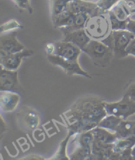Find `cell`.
<instances>
[{"label":"cell","mask_w":135,"mask_h":160,"mask_svg":"<svg viewBox=\"0 0 135 160\" xmlns=\"http://www.w3.org/2000/svg\"><path fill=\"white\" fill-rule=\"evenodd\" d=\"M69 111L90 117L99 122L108 115L103 106V100L96 97H86L78 100Z\"/></svg>","instance_id":"1"},{"label":"cell","mask_w":135,"mask_h":160,"mask_svg":"<svg viewBox=\"0 0 135 160\" xmlns=\"http://www.w3.org/2000/svg\"><path fill=\"white\" fill-rule=\"evenodd\" d=\"M84 30L91 39L102 40L112 31L107 13L98 11L91 15L86 22Z\"/></svg>","instance_id":"2"},{"label":"cell","mask_w":135,"mask_h":160,"mask_svg":"<svg viewBox=\"0 0 135 160\" xmlns=\"http://www.w3.org/2000/svg\"><path fill=\"white\" fill-rule=\"evenodd\" d=\"M135 35L127 30H112L108 36L102 41L110 48L118 58H123L127 56L126 49Z\"/></svg>","instance_id":"3"},{"label":"cell","mask_w":135,"mask_h":160,"mask_svg":"<svg viewBox=\"0 0 135 160\" xmlns=\"http://www.w3.org/2000/svg\"><path fill=\"white\" fill-rule=\"evenodd\" d=\"M83 52L87 53L95 65L100 67H107L114 56V52L101 40L92 39L84 48Z\"/></svg>","instance_id":"4"},{"label":"cell","mask_w":135,"mask_h":160,"mask_svg":"<svg viewBox=\"0 0 135 160\" xmlns=\"http://www.w3.org/2000/svg\"><path fill=\"white\" fill-rule=\"evenodd\" d=\"M72 152L71 153L70 159L75 160L90 159L92 153V146L94 140L92 130L81 134L74 135Z\"/></svg>","instance_id":"5"},{"label":"cell","mask_w":135,"mask_h":160,"mask_svg":"<svg viewBox=\"0 0 135 160\" xmlns=\"http://www.w3.org/2000/svg\"><path fill=\"white\" fill-rule=\"evenodd\" d=\"M103 106L108 115H113L123 120H127L130 116L135 114V101L126 94L118 102L103 101Z\"/></svg>","instance_id":"6"},{"label":"cell","mask_w":135,"mask_h":160,"mask_svg":"<svg viewBox=\"0 0 135 160\" xmlns=\"http://www.w3.org/2000/svg\"><path fill=\"white\" fill-rule=\"evenodd\" d=\"M17 31L2 33L0 36V58L24 50L26 48L17 38Z\"/></svg>","instance_id":"7"},{"label":"cell","mask_w":135,"mask_h":160,"mask_svg":"<svg viewBox=\"0 0 135 160\" xmlns=\"http://www.w3.org/2000/svg\"><path fill=\"white\" fill-rule=\"evenodd\" d=\"M47 57L52 64L60 67L69 75H81L87 78H91L89 74L82 69L78 61H70L53 54H48Z\"/></svg>","instance_id":"8"},{"label":"cell","mask_w":135,"mask_h":160,"mask_svg":"<svg viewBox=\"0 0 135 160\" xmlns=\"http://www.w3.org/2000/svg\"><path fill=\"white\" fill-rule=\"evenodd\" d=\"M53 55L70 61H78L79 56L82 52L81 48L70 42L61 40L55 42Z\"/></svg>","instance_id":"9"},{"label":"cell","mask_w":135,"mask_h":160,"mask_svg":"<svg viewBox=\"0 0 135 160\" xmlns=\"http://www.w3.org/2000/svg\"><path fill=\"white\" fill-rule=\"evenodd\" d=\"M33 54V50L24 49L22 51L11 53L3 58H0L1 65L6 69L17 71L21 65L22 59L31 56Z\"/></svg>","instance_id":"10"},{"label":"cell","mask_w":135,"mask_h":160,"mask_svg":"<svg viewBox=\"0 0 135 160\" xmlns=\"http://www.w3.org/2000/svg\"><path fill=\"white\" fill-rule=\"evenodd\" d=\"M61 32L63 35V40L72 43L81 48L82 52L92 40L86 32L84 28L75 30H63Z\"/></svg>","instance_id":"11"},{"label":"cell","mask_w":135,"mask_h":160,"mask_svg":"<svg viewBox=\"0 0 135 160\" xmlns=\"http://www.w3.org/2000/svg\"><path fill=\"white\" fill-rule=\"evenodd\" d=\"M17 71L4 69L2 67L0 73V90L15 92L19 87Z\"/></svg>","instance_id":"12"},{"label":"cell","mask_w":135,"mask_h":160,"mask_svg":"<svg viewBox=\"0 0 135 160\" xmlns=\"http://www.w3.org/2000/svg\"><path fill=\"white\" fill-rule=\"evenodd\" d=\"M20 103V96L15 92L1 91L0 106L2 112L8 113L15 111Z\"/></svg>","instance_id":"13"},{"label":"cell","mask_w":135,"mask_h":160,"mask_svg":"<svg viewBox=\"0 0 135 160\" xmlns=\"http://www.w3.org/2000/svg\"><path fill=\"white\" fill-rule=\"evenodd\" d=\"M21 123L30 131L37 128L40 122V117L37 112L30 108H24L18 114Z\"/></svg>","instance_id":"14"},{"label":"cell","mask_w":135,"mask_h":160,"mask_svg":"<svg viewBox=\"0 0 135 160\" xmlns=\"http://www.w3.org/2000/svg\"><path fill=\"white\" fill-rule=\"evenodd\" d=\"M113 146L114 144H106L94 139L90 159H111L113 154Z\"/></svg>","instance_id":"15"},{"label":"cell","mask_w":135,"mask_h":160,"mask_svg":"<svg viewBox=\"0 0 135 160\" xmlns=\"http://www.w3.org/2000/svg\"><path fill=\"white\" fill-rule=\"evenodd\" d=\"M67 8L74 14L86 12L90 15H92L98 13V11H101L96 3L84 1V0H74L69 3Z\"/></svg>","instance_id":"16"},{"label":"cell","mask_w":135,"mask_h":160,"mask_svg":"<svg viewBox=\"0 0 135 160\" xmlns=\"http://www.w3.org/2000/svg\"><path fill=\"white\" fill-rule=\"evenodd\" d=\"M75 16V14L67 8L62 13L52 17L53 25L59 30L69 28L74 24Z\"/></svg>","instance_id":"17"},{"label":"cell","mask_w":135,"mask_h":160,"mask_svg":"<svg viewBox=\"0 0 135 160\" xmlns=\"http://www.w3.org/2000/svg\"><path fill=\"white\" fill-rule=\"evenodd\" d=\"M135 146V136L132 135L127 138H118L113 146V154L111 159H119V155L124 152L132 150Z\"/></svg>","instance_id":"18"},{"label":"cell","mask_w":135,"mask_h":160,"mask_svg":"<svg viewBox=\"0 0 135 160\" xmlns=\"http://www.w3.org/2000/svg\"><path fill=\"white\" fill-rule=\"evenodd\" d=\"M94 139L106 144H114L118 140L114 132L100 127H96L92 130Z\"/></svg>","instance_id":"19"},{"label":"cell","mask_w":135,"mask_h":160,"mask_svg":"<svg viewBox=\"0 0 135 160\" xmlns=\"http://www.w3.org/2000/svg\"><path fill=\"white\" fill-rule=\"evenodd\" d=\"M135 127V121L122 120L117 127L115 133L118 138H127L133 135V130Z\"/></svg>","instance_id":"20"},{"label":"cell","mask_w":135,"mask_h":160,"mask_svg":"<svg viewBox=\"0 0 135 160\" xmlns=\"http://www.w3.org/2000/svg\"><path fill=\"white\" fill-rule=\"evenodd\" d=\"M122 120L123 119L115 115H107L105 118L101 120L98 127L108 129V130L115 132L117 127Z\"/></svg>","instance_id":"21"},{"label":"cell","mask_w":135,"mask_h":160,"mask_svg":"<svg viewBox=\"0 0 135 160\" xmlns=\"http://www.w3.org/2000/svg\"><path fill=\"white\" fill-rule=\"evenodd\" d=\"M91 15L86 12H83V13H79L77 14H75V21L73 25L66 29H62L60 30L61 31H63V30H79V29H83L84 28L85 24L87 21H88V18Z\"/></svg>","instance_id":"22"},{"label":"cell","mask_w":135,"mask_h":160,"mask_svg":"<svg viewBox=\"0 0 135 160\" xmlns=\"http://www.w3.org/2000/svg\"><path fill=\"white\" fill-rule=\"evenodd\" d=\"M107 15L110 22V25H111L112 30H126L128 19L127 21H121L116 17L112 9L107 12Z\"/></svg>","instance_id":"23"},{"label":"cell","mask_w":135,"mask_h":160,"mask_svg":"<svg viewBox=\"0 0 135 160\" xmlns=\"http://www.w3.org/2000/svg\"><path fill=\"white\" fill-rule=\"evenodd\" d=\"M112 10L116 17L121 21H127L128 18H131L129 12L128 11L127 9L126 8L122 0H120L112 9Z\"/></svg>","instance_id":"24"},{"label":"cell","mask_w":135,"mask_h":160,"mask_svg":"<svg viewBox=\"0 0 135 160\" xmlns=\"http://www.w3.org/2000/svg\"><path fill=\"white\" fill-rule=\"evenodd\" d=\"M72 136V134L69 132L67 137L61 142L58 152L56 153L52 159H71L70 157H68L67 155V146L68 145L69 139Z\"/></svg>","instance_id":"25"},{"label":"cell","mask_w":135,"mask_h":160,"mask_svg":"<svg viewBox=\"0 0 135 160\" xmlns=\"http://www.w3.org/2000/svg\"><path fill=\"white\" fill-rule=\"evenodd\" d=\"M22 28V26L16 19H10L3 22L0 27V32L5 33L11 31H15Z\"/></svg>","instance_id":"26"},{"label":"cell","mask_w":135,"mask_h":160,"mask_svg":"<svg viewBox=\"0 0 135 160\" xmlns=\"http://www.w3.org/2000/svg\"><path fill=\"white\" fill-rule=\"evenodd\" d=\"M52 16L54 17L66 10L68 7V3L61 0H51Z\"/></svg>","instance_id":"27"},{"label":"cell","mask_w":135,"mask_h":160,"mask_svg":"<svg viewBox=\"0 0 135 160\" xmlns=\"http://www.w3.org/2000/svg\"><path fill=\"white\" fill-rule=\"evenodd\" d=\"M120 0H98L96 2L98 8L103 13L111 10Z\"/></svg>","instance_id":"28"},{"label":"cell","mask_w":135,"mask_h":160,"mask_svg":"<svg viewBox=\"0 0 135 160\" xmlns=\"http://www.w3.org/2000/svg\"><path fill=\"white\" fill-rule=\"evenodd\" d=\"M18 8L22 10L27 11L29 13H33V9L31 5V0H12Z\"/></svg>","instance_id":"29"},{"label":"cell","mask_w":135,"mask_h":160,"mask_svg":"<svg viewBox=\"0 0 135 160\" xmlns=\"http://www.w3.org/2000/svg\"><path fill=\"white\" fill-rule=\"evenodd\" d=\"M127 55H132L135 56V38L132 40L126 49Z\"/></svg>","instance_id":"30"},{"label":"cell","mask_w":135,"mask_h":160,"mask_svg":"<svg viewBox=\"0 0 135 160\" xmlns=\"http://www.w3.org/2000/svg\"><path fill=\"white\" fill-rule=\"evenodd\" d=\"M126 30L130 31L133 34L135 35V20L132 19L131 18H129L128 20V22L127 24Z\"/></svg>","instance_id":"31"},{"label":"cell","mask_w":135,"mask_h":160,"mask_svg":"<svg viewBox=\"0 0 135 160\" xmlns=\"http://www.w3.org/2000/svg\"><path fill=\"white\" fill-rule=\"evenodd\" d=\"M125 94L129 96L132 100L135 101V83L132 84L129 87H128Z\"/></svg>","instance_id":"32"},{"label":"cell","mask_w":135,"mask_h":160,"mask_svg":"<svg viewBox=\"0 0 135 160\" xmlns=\"http://www.w3.org/2000/svg\"><path fill=\"white\" fill-rule=\"evenodd\" d=\"M55 50L54 42H49L45 46V51L48 54H53Z\"/></svg>","instance_id":"33"},{"label":"cell","mask_w":135,"mask_h":160,"mask_svg":"<svg viewBox=\"0 0 135 160\" xmlns=\"http://www.w3.org/2000/svg\"><path fill=\"white\" fill-rule=\"evenodd\" d=\"M132 159H135V146L133 148L132 150Z\"/></svg>","instance_id":"34"},{"label":"cell","mask_w":135,"mask_h":160,"mask_svg":"<svg viewBox=\"0 0 135 160\" xmlns=\"http://www.w3.org/2000/svg\"><path fill=\"white\" fill-rule=\"evenodd\" d=\"M61 1H63V2H67V3H70V2H72V1H74V0H61Z\"/></svg>","instance_id":"35"},{"label":"cell","mask_w":135,"mask_h":160,"mask_svg":"<svg viewBox=\"0 0 135 160\" xmlns=\"http://www.w3.org/2000/svg\"><path fill=\"white\" fill-rule=\"evenodd\" d=\"M133 135H134V136H135V127H134V130H133Z\"/></svg>","instance_id":"36"}]
</instances>
